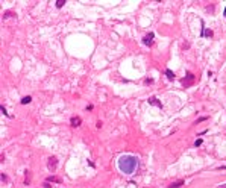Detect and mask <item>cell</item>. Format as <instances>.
I'll return each mask as SVG.
<instances>
[{
  "instance_id": "ba28073f",
  "label": "cell",
  "mask_w": 226,
  "mask_h": 188,
  "mask_svg": "<svg viewBox=\"0 0 226 188\" xmlns=\"http://www.w3.org/2000/svg\"><path fill=\"white\" fill-rule=\"evenodd\" d=\"M47 182H58V184H61V179H59L58 176H49V178H47Z\"/></svg>"
},
{
  "instance_id": "277c9868",
  "label": "cell",
  "mask_w": 226,
  "mask_h": 188,
  "mask_svg": "<svg viewBox=\"0 0 226 188\" xmlns=\"http://www.w3.org/2000/svg\"><path fill=\"white\" fill-rule=\"evenodd\" d=\"M152 40H153V33H152V32H150L149 35H146V36H144V40H143V43H144L146 46H150V44H152Z\"/></svg>"
},
{
  "instance_id": "7a4b0ae2",
  "label": "cell",
  "mask_w": 226,
  "mask_h": 188,
  "mask_svg": "<svg viewBox=\"0 0 226 188\" xmlns=\"http://www.w3.org/2000/svg\"><path fill=\"white\" fill-rule=\"evenodd\" d=\"M47 167H49L50 172H55L56 167H58V159H56L55 156H50V158L47 159Z\"/></svg>"
},
{
  "instance_id": "9c48e42d",
  "label": "cell",
  "mask_w": 226,
  "mask_h": 188,
  "mask_svg": "<svg viewBox=\"0 0 226 188\" xmlns=\"http://www.w3.org/2000/svg\"><path fill=\"white\" fill-rule=\"evenodd\" d=\"M165 74H167V78H168V79H175V73H173L172 70H168V68H167V70H165Z\"/></svg>"
},
{
  "instance_id": "4fadbf2b",
  "label": "cell",
  "mask_w": 226,
  "mask_h": 188,
  "mask_svg": "<svg viewBox=\"0 0 226 188\" xmlns=\"http://www.w3.org/2000/svg\"><path fill=\"white\" fill-rule=\"evenodd\" d=\"M202 144V138H199V140H196V143H194V146L197 147V146H200Z\"/></svg>"
},
{
  "instance_id": "5bb4252c",
  "label": "cell",
  "mask_w": 226,
  "mask_h": 188,
  "mask_svg": "<svg viewBox=\"0 0 226 188\" xmlns=\"http://www.w3.org/2000/svg\"><path fill=\"white\" fill-rule=\"evenodd\" d=\"M206 118H208V117H200V118H199V120H197V121H196V124H197V123H200V121H205V120H206Z\"/></svg>"
},
{
  "instance_id": "30bf717a",
  "label": "cell",
  "mask_w": 226,
  "mask_h": 188,
  "mask_svg": "<svg viewBox=\"0 0 226 188\" xmlns=\"http://www.w3.org/2000/svg\"><path fill=\"white\" fill-rule=\"evenodd\" d=\"M30 100H32V97H30V96H26V97L21 99V103H23V105H27V103H30Z\"/></svg>"
},
{
  "instance_id": "6da1fadb",
  "label": "cell",
  "mask_w": 226,
  "mask_h": 188,
  "mask_svg": "<svg viewBox=\"0 0 226 188\" xmlns=\"http://www.w3.org/2000/svg\"><path fill=\"white\" fill-rule=\"evenodd\" d=\"M138 167V159L135 156L130 155H124L118 159V168L120 172H123L124 175H132Z\"/></svg>"
},
{
  "instance_id": "8fae6325",
  "label": "cell",
  "mask_w": 226,
  "mask_h": 188,
  "mask_svg": "<svg viewBox=\"0 0 226 188\" xmlns=\"http://www.w3.org/2000/svg\"><path fill=\"white\" fill-rule=\"evenodd\" d=\"M203 36H213V30H208V29H203Z\"/></svg>"
},
{
  "instance_id": "3957f363",
  "label": "cell",
  "mask_w": 226,
  "mask_h": 188,
  "mask_svg": "<svg viewBox=\"0 0 226 188\" xmlns=\"http://www.w3.org/2000/svg\"><path fill=\"white\" fill-rule=\"evenodd\" d=\"M70 123H71V126H73V127H78V126H81V123H82V118H81V117H71Z\"/></svg>"
},
{
  "instance_id": "ac0fdd59",
  "label": "cell",
  "mask_w": 226,
  "mask_h": 188,
  "mask_svg": "<svg viewBox=\"0 0 226 188\" xmlns=\"http://www.w3.org/2000/svg\"><path fill=\"white\" fill-rule=\"evenodd\" d=\"M225 14H226V8H225Z\"/></svg>"
},
{
  "instance_id": "52a82bcc",
  "label": "cell",
  "mask_w": 226,
  "mask_h": 188,
  "mask_svg": "<svg viewBox=\"0 0 226 188\" xmlns=\"http://www.w3.org/2000/svg\"><path fill=\"white\" fill-rule=\"evenodd\" d=\"M149 103H150V105H156L158 108H162V105H161V102H158V100H156L155 97H150V99H149Z\"/></svg>"
},
{
  "instance_id": "e0dca14e",
  "label": "cell",
  "mask_w": 226,
  "mask_h": 188,
  "mask_svg": "<svg viewBox=\"0 0 226 188\" xmlns=\"http://www.w3.org/2000/svg\"><path fill=\"white\" fill-rule=\"evenodd\" d=\"M44 188H50V187H49V184H44Z\"/></svg>"
},
{
  "instance_id": "2e32d148",
  "label": "cell",
  "mask_w": 226,
  "mask_h": 188,
  "mask_svg": "<svg viewBox=\"0 0 226 188\" xmlns=\"http://www.w3.org/2000/svg\"><path fill=\"white\" fill-rule=\"evenodd\" d=\"M219 188H226V184H223V185H220Z\"/></svg>"
},
{
  "instance_id": "5b68a950",
  "label": "cell",
  "mask_w": 226,
  "mask_h": 188,
  "mask_svg": "<svg viewBox=\"0 0 226 188\" xmlns=\"http://www.w3.org/2000/svg\"><path fill=\"white\" fill-rule=\"evenodd\" d=\"M184 185V181H176V182H172L170 185H168V188H179Z\"/></svg>"
},
{
  "instance_id": "8992f818",
  "label": "cell",
  "mask_w": 226,
  "mask_h": 188,
  "mask_svg": "<svg viewBox=\"0 0 226 188\" xmlns=\"http://www.w3.org/2000/svg\"><path fill=\"white\" fill-rule=\"evenodd\" d=\"M193 79H194V76H193L191 73H188V79H187V81H185V79H182V84H184V85H190V84L193 82Z\"/></svg>"
},
{
  "instance_id": "7c38bea8",
  "label": "cell",
  "mask_w": 226,
  "mask_h": 188,
  "mask_svg": "<svg viewBox=\"0 0 226 188\" xmlns=\"http://www.w3.org/2000/svg\"><path fill=\"white\" fill-rule=\"evenodd\" d=\"M64 3H65V0H58V2H56V8H62Z\"/></svg>"
},
{
  "instance_id": "9a60e30c",
  "label": "cell",
  "mask_w": 226,
  "mask_h": 188,
  "mask_svg": "<svg viewBox=\"0 0 226 188\" xmlns=\"http://www.w3.org/2000/svg\"><path fill=\"white\" fill-rule=\"evenodd\" d=\"M0 111H2V112H3V114H6V115H8V112H6V109H5V106H3V105H2V106H0Z\"/></svg>"
}]
</instances>
